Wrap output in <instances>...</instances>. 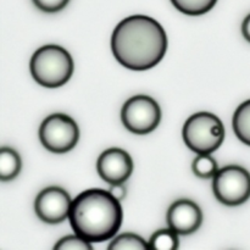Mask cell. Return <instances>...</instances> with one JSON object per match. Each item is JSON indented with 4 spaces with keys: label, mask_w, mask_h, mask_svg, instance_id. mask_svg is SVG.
<instances>
[{
    "label": "cell",
    "mask_w": 250,
    "mask_h": 250,
    "mask_svg": "<svg viewBox=\"0 0 250 250\" xmlns=\"http://www.w3.org/2000/svg\"><path fill=\"white\" fill-rule=\"evenodd\" d=\"M68 219L76 233L92 243H100L114 238L124 212L120 200L109 190L93 188L76 197Z\"/></svg>",
    "instance_id": "cell-2"
},
{
    "label": "cell",
    "mask_w": 250,
    "mask_h": 250,
    "mask_svg": "<svg viewBox=\"0 0 250 250\" xmlns=\"http://www.w3.org/2000/svg\"><path fill=\"white\" fill-rule=\"evenodd\" d=\"M97 170L100 177L109 185L125 183L133 172V161L124 149L110 148L98 158Z\"/></svg>",
    "instance_id": "cell-9"
},
{
    "label": "cell",
    "mask_w": 250,
    "mask_h": 250,
    "mask_svg": "<svg viewBox=\"0 0 250 250\" xmlns=\"http://www.w3.org/2000/svg\"><path fill=\"white\" fill-rule=\"evenodd\" d=\"M212 190L221 204L229 207L243 204L250 198V173L242 166H226L214 176Z\"/></svg>",
    "instance_id": "cell-5"
},
{
    "label": "cell",
    "mask_w": 250,
    "mask_h": 250,
    "mask_svg": "<svg viewBox=\"0 0 250 250\" xmlns=\"http://www.w3.org/2000/svg\"><path fill=\"white\" fill-rule=\"evenodd\" d=\"M173 6L189 16H200L215 6L217 0H171Z\"/></svg>",
    "instance_id": "cell-13"
},
{
    "label": "cell",
    "mask_w": 250,
    "mask_h": 250,
    "mask_svg": "<svg viewBox=\"0 0 250 250\" xmlns=\"http://www.w3.org/2000/svg\"><path fill=\"white\" fill-rule=\"evenodd\" d=\"M111 50L122 66L129 70L146 71L163 60L167 50V36L156 20L133 15L115 27Z\"/></svg>",
    "instance_id": "cell-1"
},
{
    "label": "cell",
    "mask_w": 250,
    "mask_h": 250,
    "mask_svg": "<svg viewBox=\"0 0 250 250\" xmlns=\"http://www.w3.org/2000/svg\"><path fill=\"white\" fill-rule=\"evenodd\" d=\"M39 10L44 12H58L62 10L70 0H32Z\"/></svg>",
    "instance_id": "cell-18"
},
{
    "label": "cell",
    "mask_w": 250,
    "mask_h": 250,
    "mask_svg": "<svg viewBox=\"0 0 250 250\" xmlns=\"http://www.w3.org/2000/svg\"><path fill=\"white\" fill-rule=\"evenodd\" d=\"M242 33H243L244 38L250 43V14L244 19L243 24H242Z\"/></svg>",
    "instance_id": "cell-20"
},
{
    "label": "cell",
    "mask_w": 250,
    "mask_h": 250,
    "mask_svg": "<svg viewBox=\"0 0 250 250\" xmlns=\"http://www.w3.org/2000/svg\"><path fill=\"white\" fill-rule=\"evenodd\" d=\"M233 131L241 142L250 146V99L242 103L233 115Z\"/></svg>",
    "instance_id": "cell-12"
},
{
    "label": "cell",
    "mask_w": 250,
    "mask_h": 250,
    "mask_svg": "<svg viewBox=\"0 0 250 250\" xmlns=\"http://www.w3.org/2000/svg\"><path fill=\"white\" fill-rule=\"evenodd\" d=\"M193 172L200 178H214L216 172L219 171L217 163L210 154H198L197 158L193 160L192 164Z\"/></svg>",
    "instance_id": "cell-16"
},
{
    "label": "cell",
    "mask_w": 250,
    "mask_h": 250,
    "mask_svg": "<svg viewBox=\"0 0 250 250\" xmlns=\"http://www.w3.org/2000/svg\"><path fill=\"white\" fill-rule=\"evenodd\" d=\"M109 192L116 198L117 200H124L127 194V188L125 187L124 183H116V185H110Z\"/></svg>",
    "instance_id": "cell-19"
},
{
    "label": "cell",
    "mask_w": 250,
    "mask_h": 250,
    "mask_svg": "<svg viewBox=\"0 0 250 250\" xmlns=\"http://www.w3.org/2000/svg\"><path fill=\"white\" fill-rule=\"evenodd\" d=\"M55 250H92V242L87 241L80 234H72V236H66L58 241V243L54 247Z\"/></svg>",
    "instance_id": "cell-17"
},
{
    "label": "cell",
    "mask_w": 250,
    "mask_h": 250,
    "mask_svg": "<svg viewBox=\"0 0 250 250\" xmlns=\"http://www.w3.org/2000/svg\"><path fill=\"white\" fill-rule=\"evenodd\" d=\"M107 248L109 250H146L150 249V246L141 236L134 233H122L115 237Z\"/></svg>",
    "instance_id": "cell-14"
},
{
    "label": "cell",
    "mask_w": 250,
    "mask_h": 250,
    "mask_svg": "<svg viewBox=\"0 0 250 250\" xmlns=\"http://www.w3.org/2000/svg\"><path fill=\"white\" fill-rule=\"evenodd\" d=\"M178 233L170 227L166 229H159L151 236L149 241L150 249L156 250H173L178 248Z\"/></svg>",
    "instance_id": "cell-15"
},
{
    "label": "cell",
    "mask_w": 250,
    "mask_h": 250,
    "mask_svg": "<svg viewBox=\"0 0 250 250\" xmlns=\"http://www.w3.org/2000/svg\"><path fill=\"white\" fill-rule=\"evenodd\" d=\"M29 68L37 83L46 88H58L68 82L75 66L65 48L49 44L33 54Z\"/></svg>",
    "instance_id": "cell-3"
},
{
    "label": "cell",
    "mask_w": 250,
    "mask_h": 250,
    "mask_svg": "<svg viewBox=\"0 0 250 250\" xmlns=\"http://www.w3.org/2000/svg\"><path fill=\"white\" fill-rule=\"evenodd\" d=\"M160 120V106L155 99L148 95H134L122 106L121 121L131 133H151L159 126Z\"/></svg>",
    "instance_id": "cell-7"
},
{
    "label": "cell",
    "mask_w": 250,
    "mask_h": 250,
    "mask_svg": "<svg viewBox=\"0 0 250 250\" xmlns=\"http://www.w3.org/2000/svg\"><path fill=\"white\" fill-rule=\"evenodd\" d=\"M186 146L197 154H211L221 146L225 127L211 112H197L186 121L182 131Z\"/></svg>",
    "instance_id": "cell-4"
},
{
    "label": "cell",
    "mask_w": 250,
    "mask_h": 250,
    "mask_svg": "<svg viewBox=\"0 0 250 250\" xmlns=\"http://www.w3.org/2000/svg\"><path fill=\"white\" fill-rule=\"evenodd\" d=\"M166 220L168 227L176 233L187 236L198 231L203 222V212L192 200L180 199L168 208Z\"/></svg>",
    "instance_id": "cell-10"
},
{
    "label": "cell",
    "mask_w": 250,
    "mask_h": 250,
    "mask_svg": "<svg viewBox=\"0 0 250 250\" xmlns=\"http://www.w3.org/2000/svg\"><path fill=\"white\" fill-rule=\"evenodd\" d=\"M72 203L73 200L65 189L53 186L39 192L34 202V210L42 221L56 225L70 217Z\"/></svg>",
    "instance_id": "cell-8"
},
{
    "label": "cell",
    "mask_w": 250,
    "mask_h": 250,
    "mask_svg": "<svg viewBox=\"0 0 250 250\" xmlns=\"http://www.w3.org/2000/svg\"><path fill=\"white\" fill-rule=\"evenodd\" d=\"M21 171V158L19 153L9 146L0 149V180L2 182L12 181Z\"/></svg>",
    "instance_id": "cell-11"
},
{
    "label": "cell",
    "mask_w": 250,
    "mask_h": 250,
    "mask_svg": "<svg viewBox=\"0 0 250 250\" xmlns=\"http://www.w3.org/2000/svg\"><path fill=\"white\" fill-rule=\"evenodd\" d=\"M39 139L44 148L51 153H67L78 143L80 128L67 115L53 114L42 122Z\"/></svg>",
    "instance_id": "cell-6"
}]
</instances>
